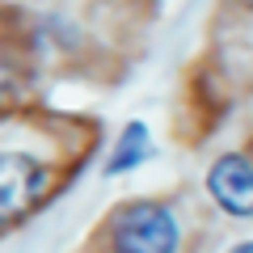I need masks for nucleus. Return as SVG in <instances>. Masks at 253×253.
<instances>
[{"label": "nucleus", "mask_w": 253, "mask_h": 253, "mask_svg": "<svg viewBox=\"0 0 253 253\" xmlns=\"http://www.w3.org/2000/svg\"><path fill=\"white\" fill-rule=\"evenodd\" d=\"M110 253H177L181 249V224L165 203L135 199L110 215L106 224Z\"/></svg>", "instance_id": "nucleus-1"}, {"label": "nucleus", "mask_w": 253, "mask_h": 253, "mask_svg": "<svg viewBox=\"0 0 253 253\" xmlns=\"http://www.w3.org/2000/svg\"><path fill=\"white\" fill-rule=\"evenodd\" d=\"M51 190V169L30 152H0V228L26 219Z\"/></svg>", "instance_id": "nucleus-2"}, {"label": "nucleus", "mask_w": 253, "mask_h": 253, "mask_svg": "<svg viewBox=\"0 0 253 253\" xmlns=\"http://www.w3.org/2000/svg\"><path fill=\"white\" fill-rule=\"evenodd\" d=\"M207 194L224 215L253 219V161L245 152H224L207 169Z\"/></svg>", "instance_id": "nucleus-3"}, {"label": "nucleus", "mask_w": 253, "mask_h": 253, "mask_svg": "<svg viewBox=\"0 0 253 253\" xmlns=\"http://www.w3.org/2000/svg\"><path fill=\"white\" fill-rule=\"evenodd\" d=\"M148 156H152V135H148V126L144 123H126L123 135H118V144L110 148V156H106V177L139 169Z\"/></svg>", "instance_id": "nucleus-4"}, {"label": "nucleus", "mask_w": 253, "mask_h": 253, "mask_svg": "<svg viewBox=\"0 0 253 253\" xmlns=\"http://www.w3.org/2000/svg\"><path fill=\"white\" fill-rule=\"evenodd\" d=\"M228 253H253V241H236V245H232Z\"/></svg>", "instance_id": "nucleus-5"}, {"label": "nucleus", "mask_w": 253, "mask_h": 253, "mask_svg": "<svg viewBox=\"0 0 253 253\" xmlns=\"http://www.w3.org/2000/svg\"><path fill=\"white\" fill-rule=\"evenodd\" d=\"M249 4H253V0H249Z\"/></svg>", "instance_id": "nucleus-6"}]
</instances>
